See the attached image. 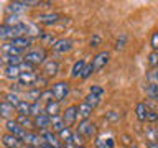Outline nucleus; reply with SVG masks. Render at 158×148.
Wrapping results in <instances>:
<instances>
[{
  "label": "nucleus",
  "instance_id": "obj_26",
  "mask_svg": "<svg viewBox=\"0 0 158 148\" xmlns=\"http://www.w3.org/2000/svg\"><path fill=\"white\" fill-rule=\"evenodd\" d=\"M58 138H59V142L63 143H71V138H73V128H64V130H61L58 133Z\"/></svg>",
  "mask_w": 158,
  "mask_h": 148
},
{
  "label": "nucleus",
  "instance_id": "obj_43",
  "mask_svg": "<svg viewBox=\"0 0 158 148\" xmlns=\"http://www.w3.org/2000/svg\"><path fill=\"white\" fill-rule=\"evenodd\" d=\"M99 43H101V36H99V35H94V36L91 38V41H89L91 46H97Z\"/></svg>",
  "mask_w": 158,
  "mask_h": 148
},
{
  "label": "nucleus",
  "instance_id": "obj_28",
  "mask_svg": "<svg viewBox=\"0 0 158 148\" xmlns=\"http://www.w3.org/2000/svg\"><path fill=\"white\" fill-rule=\"evenodd\" d=\"M44 112V107L41 105L40 102H33V104H30V117H38L40 113H43Z\"/></svg>",
  "mask_w": 158,
  "mask_h": 148
},
{
  "label": "nucleus",
  "instance_id": "obj_1",
  "mask_svg": "<svg viewBox=\"0 0 158 148\" xmlns=\"http://www.w3.org/2000/svg\"><path fill=\"white\" fill-rule=\"evenodd\" d=\"M18 36H27V25L23 22L18 25H0V39L2 41H12V39L18 38Z\"/></svg>",
  "mask_w": 158,
  "mask_h": 148
},
{
  "label": "nucleus",
  "instance_id": "obj_30",
  "mask_svg": "<svg viewBox=\"0 0 158 148\" xmlns=\"http://www.w3.org/2000/svg\"><path fill=\"white\" fill-rule=\"evenodd\" d=\"M145 94L148 99L152 101H156V96H158V86H153V84H147L145 86Z\"/></svg>",
  "mask_w": 158,
  "mask_h": 148
},
{
  "label": "nucleus",
  "instance_id": "obj_42",
  "mask_svg": "<svg viewBox=\"0 0 158 148\" xmlns=\"http://www.w3.org/2000/svg\"><path fill=\"white\" fill-rule=\"evenodd\" d=\"M94 143H96V148H106V140H102L99 137L94 138Z\"/></svg>",
  "mask_w": 158,
  "mask_h": 148
},
{
  "label": "nucleus",
  "instance_id": "obj_16",
  "mask_svg": "<svg viewBox=\"0 0 158 148\" xmlns=\"http://www.w3.org/2000/svg\"><path fill=\"white\" fill-rule=\"evenodd\" d=\"M7 43H10L12 46H15V48H18V49H22V51L27 53V48H30L33 44V39L28 38V36H18V38L12 39V41H7Z\"/></svg>",
  "mask_w": 158,
  "mask_h": 148
},
{
  "label": "nucleus",
  "instance_id": "obj_46",
  "mask_svg": "<svg viewBox=\"0 0 158 148\" xmlns=\"http://www.w3.org/2000/svg\"><path fill=\"white\" fill-rule=\"evenodd\" d=\"M114 145H115V140H114V138H107L106 140V148H114Z\"/></svg>",
  "mask_w": 158,
  "mask_h": 148
},
{
  "label": "nucleus",
  "instance_id": "obj_13",
  "mask_svg": "<svg viewBox=\"0 0 158 148\" xmlns=\"http://www.w3.org/2000/svg\"><path fill=\"white\" fill-rule=\"evenodd\" d=\"M15 115H17V110H15L13 105H10V104L5 102V101L0 102V117L5 118V120H13Z\"/></svg>",
  "mask_w": 158,
  "mask_h": 148
},
{
  "label": "nucleus",
  "instance_id": "obj_33",
  "mask_svg": "<svg viewBox=\"0 0 158 148\" xmlns=\"http://www.w3.org/2000/svg\"><path fill=\"white\" fill-rule=\"evenodd\" d=\"M148 66L150 69H158V51H152L148 54Z\"/></svg>",
  "mask_w": 158,
  "mask_h": 148
},
{
  "label": "nucleus",
  "instance_id": "obj_50",
  "mask_svg": "<svg viewBox=\"0 0 158 148\" xmlns=\"http://www.w3.org/2000/svg\"><path fill=\"white\" fill-rule=\"evenodd\" d=\"M128 148H138V146L135 145V143H133V145H132V146H128Z\"/></svg>",
  "mask_w": 158,
  "mask_h": 148
},
{
  "label": "nucleus",
  "instance_id": "obj_5",
  "mask_svg": "<svg viewBox=\"0 0 158 148\" xmlns=\"http://www.w3.org/2000/svg\"><path fill=\"white\" fill-rule=\"evenodd\" d=\"M63 20V15L58 12H48V13H40L36 18H35V23L38 25H54Z\"/></svg>",
  "mask_w": 158,
  "mask_h": 148
},
{
  "label": "nucleus",
  "instance_id": "obj_38",
  "mask_svg": "<svg viewBox=\"0 0 158 148\" xmlns=\"http://www.w3.org/2000/svg\"><path fill=\"white\" fill-rule=\"evenodd\" d=\"M94 74V71H92V66H91V63H86V66H84V69H82V72H81V79H87V77H91Z\"/></svg>",
  "mask_w": 158,
  "mask_h": 148
},
{
  "label": "nucleus",
  "instance_id": "obj_31",
  "mask_svg": "<svg viewBox=\"0 0 158 148\" xmlns=\"http://www.w3.org/2000/svg\"><path fill=\"white\" fill-rule=\"evenodd\" d=\"M147 84L158 86V69H150V71L147 72Z\"/></svg>",
  "mask_w": 158,
  "mask_h": 148
},
{
  "label": "nucleus",
  "instance_id": "obj_8",
  "mask_svg": "<svg viewBox=\"0 0 158 148\" xmlns=\"http://www.w3.org/2000/svg\"><path fill=\"white\" fill-rule=\"evenodd\" d=\"M59 71V63L56 61V59H46V61L43 63V68H41V76L44 77H53V76H56Z\"/></svg>",
  "mask_w": 158,
  "mask_h": 148
},
{
  "label": "nucleus",
  "instance_id": "obj_36",
  "mask_svg": "<svg viewBox=\"0 0 158 148\" xmlns=\"http://www.w3.org/2000/svg\"><path fill=\"white\" fill-rule=\"evenodd\" d=\"M49 101H53V94H51V89H44V91H41V96H40V102H44L48 104Z\"/></svg>",
  "mask_w": 158,
  "mask_h": 148
},
{
  "label": "nucleus",
  "instance_id": "obj_9",
  "mask_svg": "<svg viewBox=\"0 0 158 148\" xmlns=\"http://www.w3.org/2000/svg\"><path fill=\"white\" fill-rule=\"evenodd\" d=\"M63 120H64V125L68 128H73V125L77 122V105H69L66 107V110L61 113Z\"/></svg>",
  "mask_w": 158,
  "mask_h": 148
},
{
  "label": "nucleus",
  "instance_id": "obj_29",
  "mask_svg": "<svg viewBox=\"0 0 158 148\" xmlns=\"http://www.w3.org/2000/svg\"><path fill=\"white\" fill-rule=\"evenodd\" d=\"M20 101H22V97H20L18 94H13V92H10V91H8L7 94H5V102H8L10 105L17 107Z\"/></svg>",
  "mask_w": 158,
  "mask_h": 148
},
{
  "label": "nucleus",
  "instance_id": "obj_17",
  "mask_svg": "<svg viewBox=\"0 0 158 148\" xmlns=\"http://www.w3.org/2000/svg\"><path fill=\"white\" fill-rule=\"evenodd\" d=\"M2 143L7 148H22L23 146V142L18 140L17 137L10 135V133H3L2 135Z\"/></svg>",
  "mask_w": 158,
  "mask_h": 148
},
{
  "label": "nucleus",
  "instance_id": "obj_51",
  "mask_svg": "<svg viewBox=\"0 0 158 148\" xmlns=\"http://www.w3.org/2000/svg\"><path fill=\"white\" fill-rule=\"evenodd\" d=\"M76 148H87V146H84V145H82V146H76Z\"/></svg>",
  "mask_w": 158,
  "mask_h": 148
},
{
  "label": "nucleus",
  "instance_id": "obj_3",
  "mask_svg": "<svg viewBox=\"0 0 158 148\" xmlns=\"http://www.w3.org/2000/svg\"><path fill=\"white\" fill-rule=\"evenodd\" d=\"M76 132L84 137V140H91V138L97 137V125L91 120H82V122H79Z\"/></svg>",
  "mask_w": 158,
  "mask_h": 148
},
{
  "label": "nucleus",
  "instance_id": "obj_15",
  "mask_svg": "<svg viewBox=\"0 0 158 148\" xmlns=\"http://www.w3.org/2000/svg\"><path fill=\"white\" fill-rule=\"evenodd\" d=\"M40 96H41V91L40 89H35V87H30V89H27L22 96V101H25V102H30V104H33V102H40Z\"/></svg>",
  "mask_w": 158,
  "mask_h": 148
},
{
  "label": "nucleus",
  "instance_id": "obj_23",
  "mask_svg": "<svg viewBox=\"0 0 158 148\" xmlns=\"http://www.w3.org/2000/svg\"><path fill=\"white\" fill-rule=\"evenodd\" d=\"M0 63H3L5 66H18V64L23 63V56H7V54H2Z\"/></svg>",
  "mask_w": 158,
  "mask_h": 148
},
{
  "label": "nucleus",
  "instance_id": "obj_11",
  "mask_svg": "<svg viewBox=\"0 0 158 148\" xmlns=\"http://www.w3.org/2000/svg\"><path fill=\"white\" fill-rule=\"evenodd\" d=\"M40 135H41L43 142L46 143V145H49L51 148H63V143L59 142L58 135L53 133L51 130H43V132H40Z\"/></svg>",
  "mask_w": 158,
  "mask_h": 148
},
{
  "label": "nucleus",
  "instance_id": "obj_19",
  "mask_svg": "<svg viewBox=\"0 0 158 148\" xmlns=\"http://www.w3.org/2000/svg\"><path fill=\"white\" fill-rule=\"evenodd\" d=\"M92 110H94V109H92V107H89L86 102H81V104L77 105V120H79V122L89 120V117H91Z\"/></svg>",
  "mask_w": 158,
  "mask_h": 148
},
{
  "label": "nucleus",
  "instance_id": "obj_39",
  "mask_svg": "<svg viewBox=\"0 0 158 148\" xmlns=\"http://www.w3.org/2000/svg\"><path fill=\"white\" fill-rule=\"evenodd\" d=\"M89 94H92V96H97V97H101L104 96V89L101 86H91L89 87Z\"/></svg>",
  "mask_w": 158,
  "mask_h": 148
},
{
  "label": "nucleus",
  "instance_id": "obj_22",
  "mask_svg": "<svg viewBox=\"0 0 158 148\" xmlns=\"http://www.w3.org/2000/svg\"><path fill=\"white\" fill-rule=\"evenodd\" d=\"M49 118H51V127H49V128H51L53 133H56V135H58L61 130H64V128H66L61 113H59V115H54V117H49Z\"/></svg>",
  "mask_w": 158,
  "mask_h": 148
},
{
  "label": "nucleus",
  "instance_id": "obj_40",
  "mask_svg": "<svg viewBox=\"0 0 158 148\" xmlns=\"http://www.w3.org/2000/svg\"><path fill=\"white\" fill-rule=\"evenodd\" d=\"M120 143H122V145H125V146L128 148V146H132V145H133V140H132V137H130V135H127V133H125V135H122V137H120Z\"/></svg>",
  "mask_w": 158,
  "mask_h": 148
},
{
  "label": "nucleus",
  "instance_id": "obj_48",
  "mask_svg": "<svg viewBox=\"0 0 158 148\" xmlns=\"http://www.w3.org/2000/svg\"><path fill=\"white\" fill-rule=\"evenodd\" d=\"M152 127H153V132H155V135H156V138H158V122L152 123Z\"/></svg>",
  "mask_w": 158,
  "mask_h": 148
},
{
  "label": "nucleus",
  "instance_id": "obj_20",
  "mask_svg": "<svg viewBox=\"0 0 158 148\" xmlns=\"http://www.w3.org/2000/svg\"><path fill=\"white\" fill-rule=\"evenodd\" d=\"M36 77H38V72L36 71H33V72H23V74H20L18 82L23 84L25 87H31L33 82L36 81Z\"/></svg>",
  "mask_w": 158,
  "mask_h": 148
},
{
  "label": "nucleus",
  "instance_id": "obj_2",
  "mask_svg": "<svg viewBox=\"0 0 158 148\" xmlns=\"http://www.w3.org/2000/svg\"><path fill=\"white\" fill-rule=\"evenodd\" d=\"M46 59H48V53H46V49H43V48L30 49V51H27L23 54V61L28 63L30 66H33V68H38L40 64H43Z\"/></svg>",
  "mask_w": 158,
  "mask_h": 148
},
{
  "label": "nucleus",
  "instance_id": "obj_25",
  "mask_svg": "<svg viewBox=\"0 0 158 148\" xmlns=\"http://www.w3.org/2000/svg\"><path fill=\"white\" fill-rule=\"evenodd\" d=\"M84 66H86V61H84V59H79V61L74 63L73 68H71V77H73V79L81 77V72H82Z\"/></svg>",
  "mask_w": 158,
  "mask_h": 148
},
{
  "label": "nucleus",
  "instance_id": "obj_45",
  "mask_svg": "<svg viewBox=\"0 0 158 148\" xmlns=\"http://www.w3.org/2000/svg\"><path fill=\"white\" fill-rule=\"evenodd\" d=\"M123 44H125V36H123V35H122L120 41H118V39H117V43H115V48H117V49H122V48H123Z\"/></svg>",
  "mask_w": 158,
  "mask_h": 148
},
{
  "label": "nucleus",
  "instance_id": "obj_21",
  "mask_svg": "<svg viewBox=\"0 0 158 148\" xmlns=\"http://www.w3.org/2000/svg\"><path fill=\"white\" fill-rule=\"evenodd\" d=\"M15 122L18 123L22 128H25L27 132H31L35 130V125H33V118L28 117V115H17V118H15Z\"/></svg>",
  "mask_w": 158,
  "mask_h": 148
},
{
  "label": "nucleus",
  "instance_id": "obj_49",
  "mask_svg": "<svg viewBox=\"0 0 158 148\" xmlns=\"http://www.w3.org/2000/svg\"><path fill=\"white\" fill-rule=\"evenodd\" d=\"M22 148H36V146H31V145H23Z\"/></svg>",
  "mask_w": 158,
  "mask_h": 148
},
{
  "label": "nucleus",
  "instance_id": "obj_44",
  "mask_svg": "<svg viewBox=\"0 0 158 148\" xmlns=\"http://www.w3.org/2000/svg\"><path fill=\"white\" fill-rule=\"evenodd\" d=\"M107 118H109V120H112V122H115V120H118V113L115 110H110L107 113Z\"/></svg>",
  "mask_w": 158,
  "mask_h": 148
},
{
  "label": "nucleus",
  "instance_id": "obj_35",
  "mask_svg": "<svg viewBox=\"0 0 158 148\" xmlns=\"http://www.w3.org/2000/svg\"><path fill=\"white\" fill-rule=\"evenodd\" d=\"M143 132H145L147 142H158V138H156V135H155V132H153V127H145V128H143Z\"/></svg>",
  "mask_w": 158,
  "mask_h": 148
},
{
  "label": "nucleus",
  "instance_id": "obj_47",
  "mask_svg": "<svg viewBox=\"0 0 158 148\" xmlns=\"http://www.w3.org/2000/svg\"><path fill=\"white\" fill-rule=\"evenodd\" d=\"M147 148H158V142H147Z\"/></svg>",
  "mask_w": 158,
  "mask_h": 148
},
{
  "label": "nucleus",
  "instance_id": "obj_12",
  "mask_svg": "<svg viewBox=\"0 0 158 148\" xmlns=\"http://www.w3.org/2000/svg\"><path fill=\"white\" fill-rule=\"evenodd\" d=\"M33 125H35V130H40V132L49 130V127H51V118L43 112V113H40L38 117L33 118Z\"/></svg>",
  "mask_w": 158,
  "mask_h": 148
},
{
  "label": "nucleus",
  "instance_id": "obj_32",
  "mask_svg": "<svg viewBox=\"0 0 158 148\" xmlns=\"http://www.w3.org/2000/svg\"><path fill=\"white\" fill-rule=\"evenodd\" d=\"M84 102L87 104L89 107H92V109H96L99 104H101V97H97V96H92V94H87L86 99H84Z\"/></svg>",
  "mask_w": 158,
  "mask_h": 148
},
{
  "label": "nucleus",
  "instance_id": "obj_7",
  "mask_svg": "<svg viewBox=\"0 0 158 148\" xmlns=\"http://www.w3.org/2000/svg\"><path fill=\"white\" fill-rule=\"evenodd\" d=\"M109 59H110V53H109V51L97 53L96 56L92 58V63H91L92 71H94V72H99L102 68H106V64L109 63Z\"/></svg>",
  "mask_w": 158,
  "mask_h": 148
},
{
  "label": "nucleus",
  "instance_id": "obj_4",
  "mask_svg": "<svg viewBox=\"0 0 158 148\" xmlns=\"http://www.w3.org/2000/svg\"><path fill=\"white\" fill-rule=\"evenodd\" d=\"M49 89H51L53 99H54L56 102L61 104L64 99L68 97V94H69V82H66V81H58V82H54Z\"/></svg>",
  "mask_w": 158,
  "mask_h": 148
},
{
  "label": "nucleus",
  "instance_id": "obj_14",
  "mask_svg": "<svg viewBox=\"0 0 158 148\" xmlns=\"http://www.w3.org/2000/svg\"><path fill=\"white\" fill-rule=\"evenodd\" d=\"M43 138H41V135H40L38 132H27V137H25V140H23V145H31V146H36V148H40L43 145Z\"/></svg>",
  "mask_w": 158,
  "mask_h": 148
},
{
  "label": "nucleus",
  "instance_id": "obj_37",
  "mask_svg": "<svg viewBox=\"0 0 158 148\" xmlns=\"http://www.w3.org/2000/svg\"><path fill=\"white\" fill-rule=\"evenodd\" d=\"M147 122H150V123L158 122V112L155 110V109H148V112H147Z\"/></svg>",
  "mask_w": 158,
  "mask_h": 148
},
{
  "label": "nucleus",
  "instance_id": "obj_24",
  "mask_svg": "<svg viewBox=\"0 0 158 148\" xmlns=\"http://www.w3.org/2000/svg\"><path fill=\"white\" fill-rule=\"evenodd\" d=\"M147 112H148V107H147L145 102H138L135 105V115H137L138 122H145L147 120Z\"/></svg>",
  "mask_w": 158,
  "mask_h": 148
},
{
  "label": "nucleus",
  "instance_id": "obj_10",
  "mask_svg": "<svg viewBox=\"0 0 158 148\" xmlns=\"http://www.w3.org/2000/svg\"><path fill=\"white\" fill-rule=\"evenodd\" d=\"M51 49H53V53H56V54H64V53H68L73 49V41L69 38H59L53 43Z\"/></svg>",
  "mask_w": 158,
  "mask_h": 148
},
{
  "label": "nucleus",
  "instance_id": "obj_34",
  "mask_svg": "<svg viewBox=\"0 0 158 148\" xmlns=\"http://www.w3.org/2000/svg\"><path fill=\"white\" fill-rule=\"evenodd\" d=\"M84 142H86V140H84V137H82V135H79L77 132H73L71 143L74 145V148H76V146H82V145H84Z\"/></svg>",
  "mask_w": 158,
  "mask_h": 148
},
{
  "label": "nucleus",
  "instance_id": "obj_27",
  "mask_svg": "<svg viewBox=\"0 0 158 148\" xmlns=\"http://www.w3.org/2000/svg\"><path fill=\"white\" fill-rule=\"evenodd\" d=\"M15 110H17V115H28L30 117V102L20 101L18 105L15 107Z\"/></svg>",
  "mask_w": 158,
  "mask_h": 148
},
{
  "label": "nucleus",
  "instance_id": "obj_41",
  "mask_svg": "<svg viewBox=\"0 0 158 148\" xmlns=\"http://www.w3.org/2000/svg\"><path fill=\"white\" fill-rule=\"evenodd\" d=\"M150 44H152L153 51H158V31H153V33H152V39H150Z\"/></svg>",
  "mask_w": 158,
  "mask_h": 148
},
{
  "label": "nucleus",
  "instance_id": "obj_52",
  "mask_svg": "<svg viewBox=\"0 0 158 148\" xmlns=\"http://www.w3.org/2000/svg\"><path fill=\"white\" fill-rule=\"evenodd\" d=\"M155 102H156V104H158V96H156V101H155Z\"/></svg>",
  "mask_w": 158,
  "mask_h": 148
},
{
  "label": "nucleus",
  "instance_id": "obj_6",
  "mask_svg": "<svg viewBox=\"0 0 158 148\" xmlns=\"http://www.w3.org/2000/svg\"><path fill=\"white\" fill-rule=\"evenodd\" d=\"M5 130H7V133L17 137L18 140H22V142L25 140V137H27V130L20 127L18 123L15 122V118H13V120H7V122H5Z\"/></svg>",
  "mask_w": 158,
  "mask_h": 148
},
{
  "label": "nucleus",
  "instance_id": "obj_18",
  "mask_svg": "<svg viewBox=\"0 0 158 148\" xmlns=\"http://www.w3.org/2000/svg\"><path fill=\"white\" fill-rule=\"evenodd\" d=\"M44 113H46L48 117H54V115H59V112H61V104L56 102L53 99V101H49L48 104H44Z\"/></svg>",
  "mask_w": 158,
  "mask_h": 148
}]
</instances>
